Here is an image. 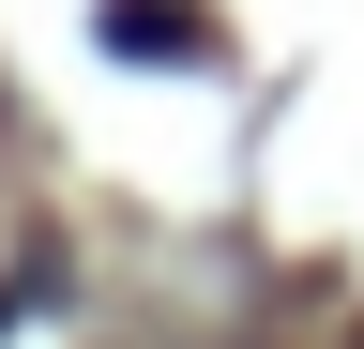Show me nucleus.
Instances as JSON below:
<instances>
[{
    "mask_svg": "<svg viewBox=\"0 0 364 349\" xmlns=\"http://www.w3.org/2000/svg\"><path fill=\"white\" fill-rule=\"evenodd\" d=\"M107 46H152V61H167V46H182V0H107Z\"/></svg>",
    "mask_w": 364,
    "mask_h": 349,
    "instance_id": "obj_1",
    "label": "nucleus"
}]
</instances>
